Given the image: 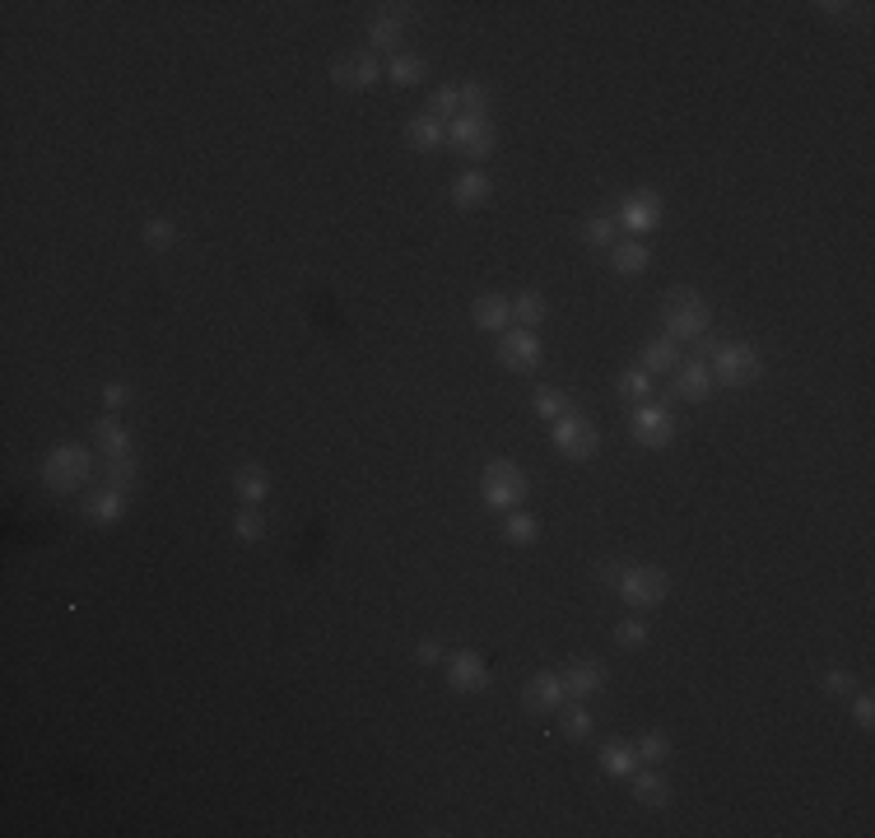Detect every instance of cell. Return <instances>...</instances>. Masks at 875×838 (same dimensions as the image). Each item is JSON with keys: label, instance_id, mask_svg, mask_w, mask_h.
Instances as JSON below:
<instances>
[{"label": "cell", "instance_id": "836d02e7", "mask_svg": "<svg viewBox=\"0 0 875 838\" xmlns=\"http://www.w3.org/2000/svg\"><path fill=\"white\" fill-rule=\"evenodd\" d=\"M652 392H657V382H652L647 368H624L620 373V396L624 401H652Z\"/></svg>", "mask_w": 875, "mask_h": 838}, {"label": "cell", "instance_id": "7bdbcfd3", "mask_svg": "<svg viewBox=\"0 0 875 838\" xmlns=\"http://www.w3.org/2000/svg\"><path fill=\"white\" fill-rule=\"evenodd\" d=\"M852 722H857L862 731L875 727V699L871 694H857V703H852Z\"/></svg>", "mask_w": 875, "mask_h": 838}, {"label": "cell", "instance_id": "8d00e7d4", "mask_svg": "<svg viewBox=\"0 0 875 838\" xmlns=\"http://www.w3.org/2000/svg\"><path fill=\"white\" fill-rule=\"evenodd\" d=\"M457 94H461V112L466 117H489V84L471 80V84H461Z\"/></svg>", "mask_w": 875, "mask_h": 838}, {"label": "cell", "instance_id": "d4e9b609", "mask_svg": "<svg viewBox=\"0 0 875 838\" xmlns=\"http://www.w3.org/2000/svg\"><path fill=\"white\" fill-rule=\"evenodd\" d=\"M610 266L620 275H643L647 266H652V252H647V243H638V238H624V243L610 247Z\"/></svg>", "mask_w": 875, "mask_h": 838}, {"label": "cell", "instance_id": "e0dca14e", "mask_svg": "<svg viewBox=\"0 0 875 838\" xmlns=\"http://www.w3.org/2000/svg\"><path fill=\"white\" fill-rule=\"evenodd\" d=\"M94 447L103 452V457H135V438H131V429L126 424H117L112 415H103V419H94Z\"/></svg>", "mask_w": 875, "mask_h": 838}, {"label": "cell", "instance_id": "8fae6325", "mask_svg": "<svg viewBox=\"0 0 875 838\" xmlns=\"http://www.w3.org/2000/svg\"><path fill=\"white\" fill-rule=\"evenodd\" d=\"M447 685L457 694H485L489 690V666L485 657L475 648H461L452 652V662H447Z\"/></svg>", "mask_w": 875, "mask_h": 838}, {"label": "cell", "instance_id": "2e32d148", "mask_svg": "<svg viewBox=\"0 0 875 838\" xmlns=\"http://www.w3.org/2000/svg\"><path fill=\"white\" fill-rule=\"evenodd\" d=\"M84 522H89V527H117V522H122L126 517V494H117V489H98V494H89V499H84Z\"/></svg>", "mask_w": 875, "mask_h": 838}, {"label": "cell", "instance_id": "7c38bea8", "mask_svg": "<svg viewBox=\"0 0 875 838\" xmlns=\"http://www.w3.org/2000/svg\"><path fill=\"white\" fill-rule=\"evenodd\" d=\"M559 680H564L568 699H592V694L606 690V662H596V657H573V662L559 671Z\"/></svg>", "mask_w": 875, "mask_h": 838}, {"label": "cell", "instance_id": "1f68e13d", "mask_svg": "<svg viewBox=\"0 0 875 838\" xmlns=\"http://www.w3.org/2000/svg\"><path fill=\"white\" fill-rule=\"evenodd\" d=\"M140 243H145L149 252H168V247H177V224L163 215L145 219V224H140Z\"/></svg>", "mask_w": 875, "mask_h": 838}, {"label": "cell", "instance_id": "603a6c76", "mask_svg": "<svg viewBox=\"0 0 875 838\" xmlns=\"http://www.w3.org/2000/svg\"><path fill=\"white\" fill-rule=\"evenodd\" d=\"M638 368H647L652 378H661V373H675V368H680V345H675L671 336L647 340V345H643V364H638Z\"/></svg>", "mask_w": 875, "mask_h": 838}, {"label": "cell", "instance_id": "ab89813d", "mask_svg": "<svg viewBox=\"0 0 875 838\" xmlns=\"http://www.w3.org/2000/svg\"><path fill=\"white\" fill-rule=\"evenodd\" d=\"M820 685H824V694H829V699H848V694L857 690V676H852V671H843V666H829Z\"/></svg>", "mask_w": 875, "mask_h": 838}, {"label": "cell", "instance_id": "74e56055", "mask_svg": "<svg viewBox=\"0 0 875 838\" xmlns=\"http://www.w3.org/2000/svg\"><path fill=\"white\" fill-rule=\"evenodd\" d=\"M615 233H620L615 215H596L592 224L582 229V243H587V247H615Z\"/></svg>", "mask_w": 875, "mask_h": 838}, {"label": "cell", "instance_id": "30bf717a", "mask_svg": "<svg viewBox=\"0 0 875 838\" xmlns=\"http://www.w3.org/2000/svg\"><path fill=\"white\" fill-rule=\"evenodd\" d=\"M564 680H559V671H536V676L526 680V690H522V708L531 717H550L564 708Z\"/></svg>", "mask_w": 875, "mask_h": 838}, {"label": "cell", "instance_id": "60d3db41", "mask_svg": "<svg viewBox=\"0 0 875 838\" xmlns=\"http://www.w3.org/2000/svg\"><path fill=\"white\" fill-rule=\"evenodd\" d=\"M615 643H620V648H643V643H647V624L643 620H620V624H615Z\"/></svg>", "mask_w": 875, "mask_h": 838}, {"label": "cell", "instance_id": "ba28073f", "mask_svg": "<svg viewBox=\"0 0 875 838\" xmlns=\"http://www.w3.org/2000/svg\"><path fill=\"white\" fill-rule=\"evenodd\" d=\"M629 429H633V443L652 447V452H661V447L675 443V415L666 406H657V401H638Z\"/></svg>", "mask_w": 875, "mask_h": 838}, {"label": "cell", "instance_id": "cb8c5ba5", "mask_svg": "<svg viewBox=\"0 0 875 838\" xmlns=\"http://www.w3.org/2000/svg\"><path fill=\"white\" fill-rule=\"evenodd\" d=\"M601 773H610V778H633V773H638V750H633V741L601 745Z\"/></svg>", "mask_w": 875, "mask_h": 838}, {"label": "cell", "instance_id": "9a60e30c", "mask_svg": "<svg viewBox=\"0 0 875 838\" xmlns=\"http://www.w3.org/2000/svg\"><path fill=\"white\" fill-rule=\"evenodd\" d=\"M377 75H382V66L368 52H350L331 61V84H340V89H373Z\"/></svg>", "mask_w": 875, "mask_h": 838}, {"label": "cell", "instance_id": "ee69618b", "mask_svg": "<svg viewBox=\"0 0 875 838\" xmlns=\"http://www.w3.org/2000/svg\"><path fill=\"white\" fill-rule=\"evenodd\" d=\"M126 401H131V387H126V382H108V387H103V406L108 410L126 406Z\"/></svg>", "mask_w": 875, "mask_h": 838}, {"label": "cell", "instance_id": "d6a6232c", "mask_svg": "<svg viewBox=\"0 0 875 838\" xmlns=\"http://www.w3.org/2000/svg\"><path fill=\"white\" fill-rule=\"evenodd\" d=\"M536 536H540V522L531 513H508V522H503V541L508 545H536Z\"/></svg>", "mask_w": 875, "mask_h": 838}, {"label": "cell", "instance_id": "f6af8a7d", "mask_svg": "<svg viewBox=\"0 0 875 838\" xmlns=\"http://www.w3.org/2000/svg\"><path fill=\"white\" fill-rule=\"evenodd\" d=\"M815 10H824V14H829V19H843V14H848V19H852V14H862L866 5H815Z\"/></svg>", "mask_w": 875, "mask_h": 838}, {"label": "cell", "instance_id": "5bb4252c", "mask_svg": "<svg viewBox=\"0 0 875 838\" xmlns=\"http://www.w3.org/2000/svg\"><path fill=\"white\" fill-rule=\"evenodd\" d=\"M671 387V396L675 401H708V396L717 392V382H713V368L703 364V359H689V364H680L675 368V382H666Z\"/></svg>", "mask_w": 875, "mask_h": 838}, {"label": "cell", "instance_id": "e575fe53", "mask_svg": "<svg viewBox=\"0 0 875 838\" xmlns=\"http://www.w3.org/2000/svg\"><path fill=\"white\" fill-rule=\"evenodd\" d=\"M633 750H638L643 764H661V759L671 755V736H666V731H643V736L633 741Z\"/></svg>", "mask_w": 875, "mask_h": 838}, {"label": "cell", "instance_id": "52a82bcc", "mask_svg": "<svg viewBox=\"0 0 875 838\" xmlns=\"http://www.w3.org/2000/svg\"><path fill=\"white\" fill-rule=\"evenodd\" d=\"M447 145L457 149L461 159H489L494 154V145H499V131H494V122L489 117H452L447 122Z\"/></svg>", "mask_w": 875, "mask_h": 838}, {"label": "cell", "instance_id": "4fadbf2b", "mask_svg": "<svg viewBox=\"0 0 875 838\" xmlns=\"http://www.w3.org/2000/svg\"><path fill=\"white\" fill-rule=\"evenodd\" d=\"M615 224L620 229H629V233H652L661 224V196L652 187H643V191H633L629 201L620 205V215H615Z\"/></svg>", "mask_w": 875, "mask_h": 838}, {"label": "cell", "instance_id": "6da1fadb", "mask_svg": "<svg viewBox=\"0 0 875 838\" xmlns=\"http://www.w3.org/2000/svg\"><path fill=\"white\" fill-rule=\"evenodd\" d=\"M661 322H666V336H671L675 345H694L699 336H708L713 308H708V298H703L699 289L675 284L671 294L661 298Z\"/></svg>", "mask_w": 875, "mask_h": 838}, {"label": "cell", "instance_id": "83f0119b", "mask_svg": "<svg viewBox=\"0 0 875 838\" xmlns=\"http://www.w3.org/2000/svg\"><path fill=\"white\" fill-rule=\"evenodd\" d=\"M559 731H564L568 741H587L596 731V717L592 708H587V699H568V708L559 713Z\"/></svg>", "mask_w": 875, "mask_h": 838}, {"label": "cell", "instance_id": "7a4b0ae2", "mask_svg": "<svg viewBox=\"0 0 875 838\" xmlns=\"http://www.w3.org/2000/svg\"><path fill=\"white\" fill-rule=\"evenodd\" d=\"M526 494H531V480H526V471L517 461L494 457L485 471H480V499H485L494 513H517L526 503Z\"/></svg>", "mask_w": 875, "mask_h": 838}, {"label": "cell", "instance_id": "f546056e", "mask_svg": "<svg viewBox=\"0 0 875 838\" xmlns=\"http://www.w3.org/2000/svg\"><path fill=\"white\" fill-rule=\"evenodd\" d=\"M103 485L117 489V494H131V489L140 485V461H135V457H112V461H103Z\"/></svg>", "mask_w": 875, "mask_h": 838}, {"label": "cell", "instance_id": "8992f818", "mask_svg": "<svg viewBox=\"0 0 875 838\" xmlns=\"http://www.w3.org/2000/svg\"><path fill=\"white\" fill-rule=\"evenodd\" d=\"M550 438H554V447H559L568 461H592L596 447H601V429H596V424L582 415V410H568V415L554 419V424H550Z\"/></svg>", "mask_w": 875, "mask_h": 838}, {"label": "cell", "instance_id": "9c48e42d", "mask_svg": "<svg viewBox=\"0 0 875 838\" xmlns=\"http://www.w3.org/2000/svg\"><path fill=\"white\" fill-rule=\"evenodd\" d=\"M540 359H545V350H540L536 331H526V326H512V331H503V336H499V364L508 368V373H522V378H531V373H540Z\"/></svg>", "mask_w": 875, "mask_h": 838}, {"label": "cell", "instance_id": "f1b7e54d", "mask_svg": "<svg viewBox=\"0 0 875 838\" xmlns=\"http://www.w3.org/2000/svg\"><path fill=\"white\" fill-rule=\"evenodd\" d=\"M405 38V24L401 19H391V14L377 10L373 14V24H368V47H377V52H396Z\"/></svg>", "mask_w": 875, "mask_h": 838}, {"label": "cell", "instance_id": "d590c367", "mask_svg": "<svg viewBox=\"0 0 875 838\" xmlns=\"http://www.w3.org/2000/svg\"><path fill=\"white\" fill-rule=\"evenodd\" d=\"M233 536L243 545H256L261 536H266V517H261V508H247L243 503V513H238V522H233Z\"/></svg>", "mask_w": 875, "mask_h": 838}, {"label": "cell", "instance_id": "ac0fdd59", "mask_svg": "<svg viewBox=\"0 0 875 838\" xmlns=\"http://www.w3.org/2000/svg\"><path fill=\"white\" fill-rule=\"evenodd\" d=\"M471 322L480 331H508L512 326V298L508 294H480L471 303Z\"/></svg>", "mask_w": 875, "mask_h": 838}, {"label": "cell", "instance_id": "d6986e66", "mask_svg": "<svg viewBox=\"0 0 875 838\" xmlns=\"http://www.w3.org/2000/svg\"><path fill=\"white\" fill-rule=\"evenodd\" d=\"M405 145L415 149V154H429V149L447 145V126L438 122V117H429V112H415V117L405 122Z\"/></svg>", "mask_w": 875, "mask_h": 838}, {"label": "cell", "instance_id": "b9f144b4", "mask_svg": "<svg viewBox=\"0 0 875 838\" xmlns=\"http://www.w3.org/2000/svg\"><path fill=\"white\" fill-rule=\"evenodd\" d=\"M415 662L419 666H438V662H443V638H419Z\"/></svg>", "mask_w": 875, "mask_h": 838}, {"label": "cell", "instance_id": "5b68a950", "mask_svg": "<svg viewBox=\"0 0 875 838\" xmlns=\"http://www.w3.org/2000/svg\"><path fill=\"white\" fill-rule=\"evenodd\" d=\"M764 373V354L750 340H722V350L713 354V382L717 387H750Z\"/></svg>", "mask_w": 875, "mask_h": 838}, {"label": "cell", "instance_id": "277c9868", "mask_svg": "<svg viewBox=\"0 0 875 838\" xmlns=\"http://www.w3.org/2000/svg\"><path fill=\"white\" fill-rule=\"evenodd\" d=\"M615 592L624 596V606L652 610V606H661V601L671 596V573L657 568V564H629V559H624L620 578H615Z\"/></svg>", "mask_w": 875, "mask_h": 838}, {"label": "cell", "instance_id": "484cf974", "mask_svg": "<svg viewBox=\"0 0 875 838\" xmlns=\"http://www.w3.org/2000/svg\"><path fill=\"white\" fill-rule=\"evenodd\" d=\"M387 75H391L396 89H415V84L429 80V61H424V56H410V52H396L391 56V66H387Z\"/></svg>", "mask_w": 875, "mask_h": 838}, {"label": "cell", "instance_id": "44dd1931", "mask_svg": "<svg viewBox=\"0 0 875 838\" xmlns=\"http://www.w3.org/2000/svg\"><path fill=\"white\" fill-rule=\"evenodd\" d=\"M489 201V177L480 168H466V173L452 182V205L457 210H480Z\"/></svg>", "mask_w": 875, "mask_h": 838}, {"label": "cell", "instance_id": "7402d4cb", "mask_svg": "<svg viewBox=\"0 0 875 838\" xmlns=\"http://www.w3.org/2000/svg\"><path fill=\"white\" fill-rule=\"evenodd\" d=\"M633 797H638V806H647V811H666V806H671V783H666L661 773L643 769V773H633Z\"/></svg>", "mask_w": 875, "mask_h": 838}, {"label": "cell", "instance_id": "ffe728a7", "mask_svg": "<svg viewBox=\"0 0 875 838\" xmlns=\"http://www.w3.org/2000/svg\"><path fill=\"white\" fill-rule=\"evenodd\" d=\"M233 494H238L247 508H261L270 494V475L261 471V466H252V461H243V466L233 471Z\"/></svg>", "mask_w": 875, "mask_h": 838}, {"label": "cell", "instance_id": "4dcf8cb0", "mask_svg": "<svg viewBox=\"0 0 875 838\" xmlns=\"http://www.w3.org/2000/svg\"><path fill=\"white\" fill-rule=\"evenodd\" d=\"M531 406H536V415H540V419H550V424H554L559 415L578 410V396H573V392H554V387H536Z\"/></svg>", "mask_w": 875, "mask_h": 838}, {"label": "cell", "instance_id": "f35d334b", "mask_svg": "<svg viewBox=\"0 0 875 838\" xmlns=\"http://www.w3.org/2000/svg\"><path fill=\"white\" fill-rule=\"evenodd\" d=\"M429 117H438V122H452V117H461V94L457 89H433L429 94Z\"/></svg>", "mask_w": 875, "mask_h": 838}, {"label": "cell", "instance_id": "4316f807", "mask_svg": "<svg viewBox=\"0 0 875 838\" xmlns=\"http://www.w3.org/2000/svg\"><path fill=\"white\" fill-rule=\"evenodd\" d=\"M545 317H550V303H545V294H540V289H522V294L512 298V322H517V326L536 331Z\"/></svg>", "mask_w": 875, "mask_h": 838}, {"label": "cell", "instance_id": "3957f363", "mask_svg": "<svg viewBox=\"0 0 875 838\" xmlns=\"http://www.w3.org/2000/svg\"><path fill=\"white\" fill-rule=\"evenodd\" d=\"M89 475H94V452L80 443L52 447L47 461H42V485L52 489V494H75V489L89 485Z\"/></svg>", "mask_w": 875, "mask_h": 838}]
</instances>
